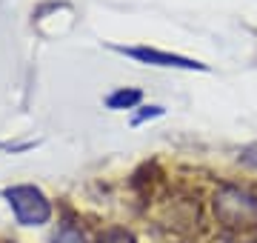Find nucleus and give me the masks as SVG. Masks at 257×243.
Listing matches in <instances>:
<instances>
[{
  "label": "nucleus",
  "mask_w": 257,
  "mask_h": 243,
  "mask_svg": "<svg viewBox=\"0 0 257 243\" xmlns=\"http://www.w3.org/2000/svg\"><path fill=\"white\" fill-rule=\"evenodd\" d=\"M214 215L226 229L257 226V195L240 186H220L214 195Z\"/></svg>",
  "instance_id": "nucleus-1"
},
{
  "label": "nucleus",
  "mask_w": 257,
  "mask_h": 243,
  "mask_svg": "<svg viewBox=\"0 0 257 243\" xmlns=\"http://www.w3.org/2000/svg\"><path fill=\"white\" fill-rule=\"evenodd\" d=\"M3 197L20 226H43L52 217L49 197L43 195V189L32 186V183H18V186L3 189Z\"/></svg>",
  "instance_id": "nucleus-2"
},
{
  "label": "nucleus",
  "mask_w": 257,
  "mask_h": 243,
  "mask_svg": "<svg viewBox=\"0 0 257 243\" xmlns=\"http://www.w3.org/2000/svg\"><path fill=\"white\" fill-rule=\"evenodd\" d=\"M111 52L117 55H126L138 63H146V66H160V69H186V72H209V66L194 60V57H186V55H175V52H163V49H155V46H117L111 43Z\"/></svg>",
  "instance_id": "nucleus-3"
},
{
  "label": "nucleus",
  "mask_w": 257,
  "mask_h": 243,
  "mask_svg": "<svg viewBox=\"0 0 257 243\" xmlns=\"http://www.w3.org/2000/svg\"><path fill=\"white\" fill-rule=\"evenodd\" d=\"M140 100H143V92H140V89H128V86H120V89H114V92H109L106 97H103L106 109H111V112L135 109Z\"/></svg>",
  "instance_id": "nucleus-4"
},
{
  "label": "nucleus",
  "mask_w": 257,
  "mask_h": 243,
  "mask_svg": "<svg viewBox=\"0 0 257 243\" xmlns=\"http://www.w3.org/2000/svg\"><path fill=\"white\" fill-rule=\"evenodd\" d=\"M163 114H166L163 106H143V112H138L135 117H132V126H140V123L155 120V117H163Z\"/></svg>",
  "instance_id": "nucleus-5"
},
{
  "label": "nucleus",
  "mask_w": 257,
  "mask_h": 243,
  "mask_svg": "<svg viewBox=\"0 0 257 243\" xmlns=\"http://www.w3.org/2000/svg\"><path fill=\"white\" fill-rule=\"evenodd\" d=\"M55 243H86V237H83L74 226H63L60 232H57V237H55Z\"/></svg>",
  "instance_id": "nucleus-6"
},
{
  "label": "nucleus",
  "mask_w": 257,
  "mask_h": 243,
  "mask_svg": "<svg viewBox=\"0 0 257 243\" xmlns=\"http://www.w3.org/2000/svg\"><path fill=\"white\" fill-rule=\"evenodd\" d=\"M100 243H138V240H135L126 229H111V232H106L100 237Z\"/></svg>",
  "instance_id": "nucleus-7"
},
{
  "label": "nucleus",
  "mask_w": 257,
  "mask_h": 243,
  "mask_svg": "<svg viewBox=\"0 0 257 243\" xmlns=\"http://www.w3.org/2000/svg\"><path fill=\"white\" fill-rule=\"evenodd\" d=\"M240 163L257 169V143H251V146H246V149L240 152Z\"/></svg>",
  "instance_id": "nucleus-8"
},
{
  "label": "nucleus",
  "mask_w": 257,
  "mask_h": 243,
  "mask_svg": "<svg viewBox=\"0 0 257 243\" xmlns=\"http://www.w3.org/2000/svg\"><path fill=\"white\" fill-rule=\"evenodd\" d=\"M254 243H257V240H254Z\"/></svg>",
  "instance_id": "nucleus-9"
}]
</instances>
